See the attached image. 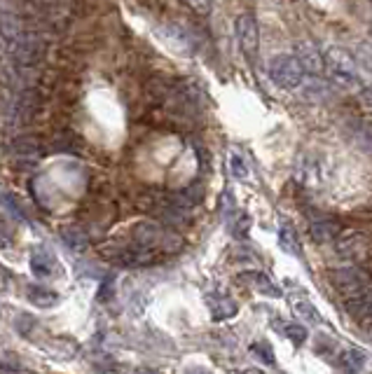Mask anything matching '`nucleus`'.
<instances>
[{"mask_svg":"<svg viewBox=\"0 0 372 374\" xmlns=\"http://www.w3.org/2000/svg\"><path fill=\"white\" fill-rule=\"evenodd\" d=\"M295 52H297L295 59L300 61L305 75H307V73H309V75H314V77L323 75V73H325V59H323V52L316 47V45L309 42V40H302V42L295 45Z\"/></svg>","mask_w":372,"mask_h":374,"instance_id":"obj_5","label":"nucleus"},{"mask_svg":"<svg viewBox=\"0 0 372 374\" xmlns=\"http://www.w3.org/2000/svg\"><path fill=\"white\" fill-rule=\"evenodd\" d=\"M330 281L333 286L347 297H356V295L370 292V276L360 267H342L330 271Z\"/></svg>","mask_w":372,"mask_h":374,"instance_id":"obj_3","label":"nucleus"},{"mask_svg":"<svg viewBox=\"0 0 372 374\" xmlns=\"http://www.w3.org/2000/svg\"><path fill=\"white\" fill-rule=\"evenodd\" d=\"M305 92L309 94V96H314V99L316 101H325V99H330V96H333V84H328V82H321L316 77V80H314L312 84H309V87L305 89Z\"/></svg>","mask_w":372,"mask_h":374,"instance_id":"obj_18","label":"nucleus"},{"mask_svg":"<svg viewBox=\"0 0 372 374\" xmlns=\"http://www.w3.org/2000/svg\"><path fill=\"white\" fill-rule=\"evenodd\" d=\"M345 309L353 316L356 321L368 323L370 321V292L356 295V297H347L345 299Z\"/></svg>","mask_w":372,"mask_h":374,"instance_id":"obj_14","label":"nucleus"},{"mask_svg":"<svg viewBox=\"0 0 372 374\" xmlns=\"http://www.w3.org/2000/svg\"><path fill=\"white\" fill-rule=\"evenodd\" d=\"M283 332H286V337H288L290 342L295 344V347H302V344L307 342V337H309L307 327L302 325V323H293V325H286Z\"/></svg>","mask_w":372,"mask_h":374,"instance_id":"obj_19","label":"nucleus"},{"mask_svg":"<svg viewBox=\"0 0 372 374\" xmlns=\"http://www.w3.org/2000/svg\"><path fill=\"white\" fill-rule=\"evenodd\" d=\"M295 178L302 180L305 185H318V180H321V164L312 160V157H302L295 166Z\"/></svg>","mask_w":372,"mask_h":374,"instance_id":"obj_11","label":"nucleus"},{"mask_svg":"<svg viewBox=\"0 0 372 374\" xmlns=\"http://www.w3.org/2000/svg\"><path fill=\"white\" fill-rule=\"evenodd\" d=\"M242 374H265V372H260V370H246V372H242Z\"/></svg>","mask_w":372,"mask_h":374,"instance_id":"obj_26","label":"nucleus"},{"mask_svg":"<svg viewBox=\"0 0 372 374\" xmlns=\"http://www.w3.org/2000/svg\"><path fill=\"white\" fill-rule=\"evenodd\" d=\"M187 374H211V372L202 370V367H190V370H187Z\"/></svg>","mask_w":372,"mask_h":374,"instance_id":"obj_25","label":"nucleus"},{"mask_svg":"<svg viewBox=\"0 0 372 374\" xmlns=\"http://www.w3.org/2000/svg\"><path fill=\"white\" fill-rule=\"evenodd\" d=\"M134 374H159L157 370H150V367H139Z\"/></svg>","mask_w":372,"mask_h":374,"instance_id":"obj_24","label":"nucleus"},{"mask_svg":"<svg viewBox=\"0 0 372 374\" xmlns=\"http://www.w3.org/2000/svg\"><path fill=\"white\" fill-rule=\"evenodd\" d=\"M365 358H368V353H365V351L347 349V351H342V353H340V358H337V365H340V370L347 372V374H358L365 367Z\"/></svg>","mask_w":372,"mask_h":374,"instance_id":"obj_12","label":"nucleus"},{"mask_svg":"<svg viewBox=\"0 0 372 374\" xmlns=\"http://www.w3.org/2000/svg\"><path fill=\"white\" fill-rule=\"evenodd\" d=\"M111 283H113V279H106L101 283V290H99V302H103L106 304L108 299H111Z\"/></svg>","mask_w":372,"mask_h":374,"instance_id":"obj_23","label":"nucleus"},{"mask_svg":"<svg viewBox=\"0 0 372 374\" xmlns=\"http://www.w3.org/2000/svg\"><path fill=\"white\" fill-rule=\"evenodd\" d=\"M239 281H244L248 288H253V290H257L260 295H267V297H281V290H279L270 276L262 274V271H244V274L239 276Z\"/></svg>","mask_w":372,"mask_h":374,"instance_id":"obj_8","label":"nucleus"},{"mask_svg":"<svg viewBox=\"0 0 372 374\" xmlns=\"http://www.w3.org/2000/svg\"><path fill=\"white\" fill-rule=\"evenodd\" d=\"M28 302L36 304L40 309H49L54 307V304H59V295L47 290V288L43 286H31L28 288Z\"/></svg>","mask_w":372,"mask_h":374,"instance_id":"obj_15","label":"nucleus"},{"mask_svg":"<svg viewBox=\"0 0 372 374\" xmlns=\"http://www.w3.org/2000/svg\"><path fill=\"white\" fill-rule=\"evenodd\" d=\"M340 232H342V227L335 223L333 218H328V215H318V213L309 215V234H312V239L316 243L335 241Z\"/></svg>","mask_w":372,"mask_h":374,"instance_id":"obj_7","label":"nucleus"},{"mask_svg":"<svg viewBox=\"0 0 372 374\" xmlns=\"http://www.w3.org/2000/svg\"><path fill=\"white\" fill-rule=\"evenodd\" d=\"M251 351L260 358L262 362H267V365H274L277 362V358H274V349L270 342H255L253 347H251Z\"/></svg>","mask_w":372,"mask_h":374,"instance_id":"obj_20","label":"nucleus"},{"mask_svg":"<svg viewBox=\"0 0 372 374\" xmlns=\"http://www.w3.org/2000/svg\"><path fill=\"white\" fill-rule=\"evenodd\" d=\"M230 169H232V173L237 175V178H246V175H248V169H246L244 160H239L237 155L230 157Z\"/></svg>","mask_w":372,"mask_h":374,"instance_id":"obj_22","label":"nucleus"},{"mask_svg":"<svg viewBox=\"0 0 372 374\" xmlns=\"http://www.w3.org/2000/svg\"><path fill=\"white\" fill-rule=\"evenodd\" d=\"M267 75L270 80L281 89H297L305 82V71H302L300 61L293 54H279L274 56L267 66Z\"/></svg>","mask_w":372,"mask_h":374,"instance_id":"obj_2","label":"nucleus"},{"mask_svg":"<svg viewBox=\"0 0 372 374\" xmlns=\"http://www.w3.org/2000/svg\"><path fill=\"white\" fill-rule=\"evenodd\" d=\"M325 59V73L330 75L337 87L349 89V92H360L363 89V80H360V64L353 59L347 49L342 47H330L323 54Z\"/></svg>","mask_w":372,"mask_h":374,"instance_id":"obj_1","label":"nucleus"},{"mask_svg":"<svg viewBox=\"0 0 372 374\" xmlns=\"http://www.w3.org/2000/svg\"><path fill=\"white\" fill-rule=\"evenodd\" d=\"M192 12H197L199 16H209L211 14V0H183Z\"/></svg>","mask_w":372,"mask_h":374,"instance_id":"obj_21","label":"nucleus"},{"mask_svg":"<svg viewBox=\"0 0 372 374\" xmlns=\"http://www.w3.org/2000/svg\"><path fill=\"white\" fill-rule=\"evenodd\" d=\"M290 311H293V316L297 321L312 323V325H321V323H323V316L318 314L316 307H314L307 297H293V299H290Z\"/></svg>","mask_w":372,"mask_h":374,"instance_id":"obj_10","label":"nucleus"},{"mask_svg":"<svg viewBox=\"0 0 372 374\" xmlns=\"http://www.w3.org/2000/svg\"><path fill=\"white\" fill-rule=\"evenodd\" d=\"M61 236H64V241L73 248V251H84V248H87V243H89L87 234H84V232L80 229V227H75V225H73V227L61 229Z\"/></svg>","mask_w":372,"mask_h":374,"instance_id":"obj_17","label":"nucleus"},{"mask_svg":"<svg viewBox=\"0 0 372 374\" xmlns=\"http://www.w3.org/2000/svg\"><path fill=\"white\" fill-rule=\"evenodd\" d=\"M337 253H342L349 260H360L368 258V239H365L360 232H345V234H337Z\"/></svg>","mask_w":372,"mask_h":374,"instance_id":"obj_6","label":"nucleus"},{"mask_svg":"<svg viewBox=\"0 0 372 374\" xmlns=\"http://www.w3.org/2000/svg\"><path fill=\"white\" fill-rule=\"evenodd\" d=\"M31 269L38 279H47V276L54 274V258L45 248H36L31 255Z\"/></svg>","mask_w":372,"mask_h":374,"instance_id":"obj_13","label":"nucleus"},{"mask_svg":"<svg viewBox=\"0 0 372 374\" xmlns=\"http://www.w3.org/2000/svg\"><path fill=\"white\" fill-rule=\"evenodd\" d=\"M237 38H239V45L244 49V56L248 61H253L257 56V47H260V28H257V21L255 16L251 12H244L237 16Z\"/></svg>","mask_w":372,"mask_h":374,"instance_id":"obj_4","label":"nucleus"},{"mask_svg":"<svg viewBox=\"0 0 372 374\" xmlns=\"http://www.w3.org/2000/svg\"><path fill=\"white\" fill-rule=\"evenodd\" d=\"M206 304H209L211 309V316H213V321H225V319H232L234 314L239 311L237 302L230 297H225V295H218V292H211L209 297H206Z\"/></svg>","mask_w":372,"mask_h":374,"instance_id":"obj_9","label":"nucleus"},{"mask_svg":"<svg viewBox=\"0 0 372 374\" xmlns=\"http://www.w3.org/2000/svg\"><path fill=\"white\" fill-rule=\"evenodd\" d=\"M279 243H281V248L288 255H295V258H300V241H297V232L290 223H283L281 225V232H279Z\"/></svg>","mask_w":372,"mask_h":374,"instance_id":"obj_16","label":"nucleus"}]
</instances>
